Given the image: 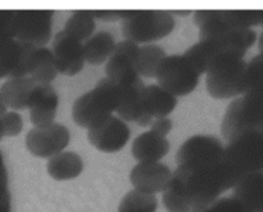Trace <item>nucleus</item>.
Wrapping results in <instances>:
<instances>
[{"label": "nucleus", "instance_id": "1", "mask_svg": "<svg viewBox=\"0 0 263 212\" xmlns=\"http://www.w3.org/2000/svg\"><path fill=\"white\" fill-rule=\"evenodd\" d=\"M239 180L240 178L223 161L204 166H177L162 201L167 212L197 211L233 189Z\"/></svg>", "mask_w": 263, "mask_h": 212}, {"label": "nucleus", "instance_id": "2", "mask_svg": "<svg viewBox=\"0 0 263 212\" xmlns=\"http://www.w3.org/2000/svg\"><path fill=\"white\" fill-rule=\"evenodd\" d=\"M193 21L199 27V41H213L223 53L244 58L247 50L257 41L252 28H235L222 20L221 9H200L194 12Z\"/></svg>", "mask_w": 263, "mask_h": 212}, {"label": "nucleus", "instance_id": "3", "mask_svg": "<svg viewBox=\"0 0 263 212\" xmlns=\"http://www.w3.org/2000/svg\"><path fill=\"white\" fill-rule=\"evenodd\" d=\"M118 100L120 86L108 77H104L97 82L94 89L74 100L72 117L76 125L89 130L112 116L117 110Z\"/></svg>", "mask_w": 263, "mask_h": 212}, {"label": "nucleus", "instance_id": "4", "mask_svg": "<svg viewBox=\"0 0 263 212\" xmlns=\"http://www.w3.org/2000/svg\"><path fill=\"white\" fill-rule=\"evenodd\" d=\"M247 62L238 56L223 53L216 57L208 67L205 85L216 99H230L246 93Z\"/></svg>", "mask_w": 263, "mask_h": 212}, {"label": "nucleus", "instance_id": "5", "mask_svg": "<svg viewBox=\"0 0 263 212\" xmlns=\"http://www.w3.org/2000/svg\"><path fill=\"white\" fill-rule=\"evenodd\" d=\"M263 125V93L247 92L226 108L221 133L228 142L243 134L259 130Z\"/></svg>", "mask_w": 263, "mask_h": 212}, {"label": "nucleus", "instance_id": "6", "mask_svg": "<svg viewBox=\"0 0 263 212\" xmlns=\"http://www.w3.org/2000/svg\"><path fill=\"white\" fill-rule=\"evenodd\" d=\"M175 26L176 21L170 10H135L131 17L121 22V31L126 40L139 45L166 38Z\"/></svg>", "mask_w": 263, "mask_h": 212}, {"label": "nucleus", "instance_id": "7", "mask_svg": "<svg viewBox=\"0 0 263 212\" xmlns=\"http://www.w3.org/2000/svg\"><path fill=\"white\" fill-rule=\"evenodd\" d=\"M223 162L240 179L253 172H263V134L253 130L229 142Z\"/></svg>", "mask_w": 263, "mask_h": 212}, {"label": "nucleus", "instance_id": "8", "mask_svg": "<svg viewBox=\"0 0 263 212\" xmlns=\"http://www.w3.org/2000/svg\"><path fill=\"white\" fill-rule=\"evenodd\" d=\"M199 72L184 54L167 56L159 63L156 74L159 86L175 97H185L194 92L199 82Z\"/></svg>", "mask_w": 263, "mask_h": 212}, {"label": "nucleus", "instance_id": "9", "mask_svg": "<svg viewBox=\"0 0 263 212\" xmlns=\"http://www.w3.org/2000/svg\"><path fill=\"white\" fill-rule=\"evenodd\" d=\"M53 15L54 10L48 9L15 10V40L31 44L36 48H43L50 41Z\"/></svg>", "mask_w": 263, "mask_h": 212}, {"label": "nucleus", "instance_id": "10", "mask_svg": "<svg viewBox=\"0 0 263 212\" xmlns=\"http://www.w3.org/2000/svg\"><path fill=\"white\" fill-rule=\"evenodd\" d=\"M225 147L216 136L194 135L180 146L176 153L177 166L193 167L220 164L223 161Z\"/></svg>", "mask_w": 263, "mask_h": 212}, {"label": "nucleus", "instance_id": "11", "mask_svg": "<svg viewBox=\"0 0 263 212\" xmlns=\"http://www.w3.org/2000/svg\"><path fill=\"white\" fill-rule=\"evenodd\" d=\"M71 133L68 128L53 122L45 128H33L26 134L25 143L32 156L39 158H50L61 153L69 144Z\"/></svg>", "mask_w": 263, "mask_h": 212}, {"label": "nucleus", "instance_id": "12", "mask_svg": "<svg viewBox=\"0 0 263 212\" xmlns=\"http://www.w3.org/2000/svg\"><path fill=\"white\" fill-rule=\"evenodd\" d=\"M139 48L140 46L138 44L128 40L116 44L115 50L108 58L105 66V74L108 79L115 81L120 86L135 84L136 81H139L140 75L136 67Z\"/></svg>", "mask_w": 263, "mask_h": 212}, {"label": "nucleus", "instance_id": "13", "mask_svg": "<svg viewBox=\"0 0 263 212\" xmlns=\"http://www.w3.org/2000/svg\"><path fill=\"white\" fill-rule=\"evenodd\" d=\"M131 131L120 117L110 116L103 122L87 130V140L95 149L104 153H115L127 144Z\"/></svg>", "mask_w": 263, "mask_h": 212}, {"label": "nucleus", "instance_id": "14", "mask_svg": "<svg viewBox=\"0 0 263 212\" xmlns=\"http://www.w3.org/2000/svg\"><path fill=\"white\" fill-rule=\"evenodd\" d=\"M51 53L58 74L74 76L84 68V45L81 41L72 38L64 30L59 31L54 36Z\"/></svg>", "mask_w": 263, "mask_h": 212}, {"label": "nucleus", "instance_id": "15", "mask_svg": "<svg viewBox=\"0 0 263 212\" xmlns=\"http://www.w3.org/2000/svg\"><path fill=\"white\" fill-rule=\"evenodd\" d=\"M171 179V169L161 162H139L130 172V182L135 189L148 195L164 192Z\"/></svg>", "mask_w": 263, "mask_h": 212}, {"label": "nucleus", "instance_id": "16", "mask_svg": "<svg viewBox=\"0 0 263 212\" xmlns=\"http://www.w3.org/2000/svg\"><path fill=\"white\" fill-rule=\"evenodd\" d=\"M35 50L36 46L15 39L0 49V80L28 76Z\"/></svg>", "mask_w": 263, "mask_h": 212}, {"label": "nucleus", "instance_id": "17", "mask_svg": "<svg viewBox=\"0 0 263 212\" xmlns=\"http://www.w3.org/2000/svg\"><path fill=\"white\" fill-rule=\"evenodd\" d=\"M144 87H145V85L141 79L136 81L135 84L120 86V100H118L116 112L120 115V118L125 122H136L138 125L145 128V126L151 125L153 117H151L144 108Z\"/></svg>", "mask_w": 263, "mask_h": 212}, {"label": "nucleus", "instance_id": "18", "mask_svg": "<svg viewBox=\"0 0 263 212\" xmlns=\"http://www.w3.org/2000/svg\"><path fill=\"white\" fill-rule=\"evenodd\" d=\"M59 97L51 85H37L31 97L28 110L30 120L35 128H45L55 120Z\"/></svg>", "mask_w": 263, "mask_h": 212}, {"label": "nucleus", "instance_id": "19", "mask_svg": "<svg viewBox=\"0 0 263 212\" xmlns=\"http://www.w3.org/2000/svg\"><path fill=\"white\" fill-rule=\"evenodd\" d=\"M37 85V82L33 81L30 76L13 77V79H8L2 85L0 95L7 108H12L13 111L27 110L31 97Z\"/></svg>", "mask_w": 263, "mask_h": 212}, {"label": "nucleus", "instance_id": "20", "mask_svg": "<svg viewBox=\"0 0 263 212\" xmlns=\"http://www.w3.org/2000/svg\"><path fill=\"white\" fill-rule=\"evenodd\" d=\"M131 152L139 162H159L170 152V142L166 136L149 130L136 136Z\"/></svg>", "mask_w": 263, "mask_h": 212}, {"label": "nucleus", "instance_id": "21", "mask_svg": "<svg viewBox=\"0 0 263 212\" xmlns=\"http://www.w3.org/2000/svg\"><path fill=\"white\" fill-rule=\"evenodd\" d=\"M234 197L252 212H263V172H253L236 183Z\"/></svg>", "mask_w": 263, "mask_h": 212}, {"label": "nucleus", "instance_id": "22", "mask_svg": "<svg viewBox=\"0 0 263 212\" xmlns=\"http://www.w3.org/2000/svg\"><path fill=\"white\" fill-rule=\"evenodd\" d=\"M143 104L151 117H167L177 105V98L159 85H148L144 87Z\"/></svg>", "mask_w": 263, "mask_h": 212}, {"label": "nucleus", "instance_id": "23", "mask_svg": "<svg viewBox=\"0 0 263 212\" xmlns=\"http://www.w3.org/2000/svg\"><path fill=\"white\" fill-rule=\"evenodd\" d=\"M84 170V161L76 152H61L50 157L46 164V171L58 182L76 179Z\"/></svg>", "mask_w": 263, "mask_h": 212}, {"label": "nucleus", "instance_id": "24", "mask_svg": "<svg viewBox=\"0 0 263 212\" xmlns=\"http://www.w3.org/2000/svg\"><path fill=\"white\" fill-rule=\"evenodd\" d=\"M116 48L115 36L108 31H99L94 33L84 45L85 62L94 66L104 63Z\"/></svg>", "mask_w": 263, "mask_h": 212}, {"label": "nucleus", "instance_id": "25", "mask_svg": "<svg viewBox=\"0 0 263 212\" xmlns=\"http://www.w3.org/2000/svg\"><path fill=\"white\" fill-rule=\"evenodd\" d=\"M57 75H58V71L55 68L53 53L50 49L45 48V46L36 48L32 59H31L28 76L39 85H50Z\"/></svg>", "mask_w": 263, "mask_h": 212}, {"label": "nucleus", "instance_id": "26", "mask_svg": "<svg viewBox=\"0 0 263 212\" xmlns=\"http://www.w3.org/2000/svg\"><path fill=\"white\" fill-rule=\"evenodd\" d=\"M223 51L212 41H199L190 48L186 49L184 53L185 58L189 59L190 63L195 67L199 75L205 74L210 67L211 62Z\"/></svg>", "mask_w": 263, "mask_h": 212}, {"label": "nucleus", "instance_id": "27", "mask_svg": "<svg viewBox=\"0 0 263 212\" xmlns=\"http://www.w3.org/2000/svg\"><path fill=\"white\" fill-rule=\"evenodd\" d=\"M166 57V50H164L161 45H157V44H148V45L140 46V48H139L138 62H136L139 75L146 77V79L156 77L157 68H158L159 63H161Z\"/></svg>", "mask_w": 263, "mask_h": 212}, {"label": "nucleus", "instance_id": "28", "mask_svg": "<svg viewBox=\"0 0 263 212\" xmlns=\"http://www.w3.org/2000/svg\"><path fill=\"white\" fill-rule=\"evenodd\" d=\"M95 18L92 10H74L67 20L64 31L79 41L87 40L95 31Z\"/></svg>", "mask_w": 263, "mask_h": 212}, {"label": "nucleus", "instance_id": "29", "mask_svg": "<svg viewBox=\"0 0 263 212\" xmlns=\"http://www.w3.org/2000/svg\"><path fill=\"white\" fill-rule=\"evenodd\" d=\"M158 201L156 196L140 190H130L121 201L118 212H156Z\"/></svg>", "mask_w": 263, "mask_h": 212}, {"label": "nucleus", "instance_id": "30", "mask_svg": "<svg viewBox=\"0 0 263 212\" xmlns=\"http://www.w3.org/2000/svg\"><path fill=\"white\" fill-rule=\"evenodd\" d=\"M222 20L235 28H252V26L263 27V9L222 10Z\"/></svg>", "mask_w": 263, "mask_h": 212}, {"label": "nucleus", "instance_id": "31", "mask_svg": "<svg viewBox=\"0 0 263 212\" xmlns=\"http://www.w3.org/2000/svg\"><path fill=\"white\" fill-rule=\"evenodd\" d=\"M263 93V54L253 57L247 63L246 69V93Z\"/></svg>", "mask_w": 263, "mask_h": 212}, {"label": "nucleus", "instance_id": "32", "mask_svg": "<svg viewBox=\"0 0 263 212\" xmlns=\"http://www.w3.org/2000/svg\"><path fill=\"white\" fill-rule=\"evenodd\" d=\"M193 212H252L247 206H244L238 198L233 197H223L218 198L215 202L211 203L210 206L200 210Z\"/></svg>", "mask_w": 263, "mask_h": 212}, {"label": "nucleus", "instance_id": "33", "mask_svg": "<svg viewBox=\"0 0 263 212\" xmlns=\"http://www.w3.org/2000/svg\"><path fill=\"white\" fill-rule=\"evenodd\" d=\"M15 10H0V49L14 40Z\"/></svg>", "mask_w": 263, "mask_h": 212}, {"label": "nucleus", "instance_id": "34", "mask_svg": "<svg viewBox=\"0 0 263 212\" xmlns=\"http://www.w3.org/2000/svg\"><path fill=\"white\" fill-rule=\"evenodd\" d=\"M2 128L4 136H17L23 129L22 116L15 111H7L2 117Z\"/></svg>", "mask_w": 263, "mask_h": 212}, {"label": "nucleus", "instance_id": "35", "mask_svg": "<svg viewBox=\"0 0 263 212\" xmlns=\"http://www.w3.org/2000/svg\"><path fill=\"white\" fill-rule=\"evenodd\" d=\"M135 10H92V15L95 20L105 21V22H116L123 21L131 17Z\"/></svg>", "mask_w": 263, "mask_h": 212}, {"label": "nucleus", "instance_id": "36", "mask_svg": "<svg viewBox=\"0 0 263 212\" xmlns=\"http://www.w3.org/2000/svg\"><path fill=\"white\" fill-rule=\"evenodd\" d=\"M12 202L9 188H8V171L5 167L4 157L0 151V203Z\"/></svg>", "mask_w": 263, "mask_h": 212}, {"label": "nucleus", "instance_id": "37", "mask_svg": "<svg viewBox=\"0 0 263 212\" xmlns=\"http://www.w3.org/2000/svg\"><path fill=\"white\" fill-rule=\"evenodd\" d=\"M172 130V120H170L168 117H162V118H156L154 121H152L151 123V131L158 134L161 136H166L170 131Z\"/></svg>", "mask_w": 263, "mask_h": 212}, {"label": "nucleus", "instance_id": "38", "mask_svg": "<svg viewBox=\"0 0 263 212\" xmlns=\"http://www.w3.org/2000/svg\"><path fill=\"white\" fill-rule=\"evenodd\" d=\"M170 13H171L172 15H182V17H184V15H189V14H192L193 13V10H170Z\"/></svg>", "mask_w": 263, "mask_h": 212}, {"label": "nucleus", "instance_id": "39", "mask_svg": "<svg viewBox=\"0 0 263 212\" xmlns=\"http://www.w3.org/2000/svg\"><path fill=\"white\" fill-rule=\"evenodd\" d=\"M10 203L12 202L0 203V212H12L10 211Z\"/></svg>", "mask_w": 263, "mask_h": 212}, {"label": "nucleus", "instance_id": "40", "mask_svg": "<svg viewBox=\"0 0 263 212\" xmlns=\"http://www.w3.org/2000/svg\"><path fill=\"white\" fill-rule=\"evenodd\" d=\"M5 112H7V105H5L4 100H3L2 95H0V116H2V117H3Z\"/></svg>", "mask_w": 263, "mask_h": 212}, {"label": "nucleus", "instance_id": "41", "mask_svg": "<svg viewBox=\"0 0 263 212\" xmlns=\"http://www.w3.org/2000/svg\"><path fill=\"white\" fill-rule=\"evenodd\" d=\"M258 49L261 53L259 54H263V32L261 33V36H259V40H258Z\"/></svg>", "mask_w": 263, "mask_h": 212}, {"label": "nucleus", "instance_id": "42", "mask_svg": "<svg viewBox=\"0 0 263 212\" xmlns=\"http://www.w3.org/2000/svg\"><path fill=\"white\" fill-rule=\"evenodd\" d=\"M4 134H3V128H2V116H0V140L3 139Z\"/></svg>", "mask_w": 263, "mask_h": 212}, {"label": "nucleus", "instance_id": "43", "mask_svg": "<svg viewBox=\"0 0 263 212\" xmlns=\"http://www.w3.org/2000/svg\"><path fill=\"white\" fill-rule=\"evenodd\" d=\"M259 131H261V133L263 134V125L261 126V128H259Z\"/></svg>", "mask_w": 263, "mask_h": 212}]
</instances>
